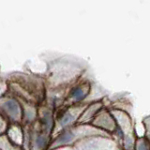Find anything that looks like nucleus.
I'll return each mask as SVG.
<instances>
[{"label":"nucleus","mask_w":150,"mask_h":150,"mask_svg":"<svg viewBox=\"0 0 150 150\" xmlns=\"http://www.w3.org/2000/svg\"><path fill=\"white\" fill-rule=\"evenodd\" d=\"M71 120H72V115L68 114V115H65V117L62 119V121H61V124H62V125H66V124H68L69 122H70Z\"/></svg>","instance_id":"obj_3"},{"label":"nucleus","mask_w":150,"mask_h":150,"mask_svg":"<svg viewBox=\"0 0 150 150\" xmlns=\"http://www.w3.org/2000/svg\"><path fill=\"white\" fill-rule=\"evenodd\" d=\"M71 139H72V135L70 133H67V134L63 135L62 137L59 139V141L60 142H63V143H67V142H69Z\"/></svg>","instance_id":"obj_2"},{"label":"nucleus","mask_w":150,"mask_h":150,"mask_svg":"<svg viewBox=\"0 0 150 150\" xmlns=\"http://www.w3.org/2000/svg\"><path fill=\"white\" fill-rule=\"evenodd\" d=\"M72 95H73L74 98H82V96H83V90H82V89H75V90L73 91Z\"/></svg>","instance_id":"obj_4"},{"label":"nucleus","mask_w":150,"mask_h":150,"mask_svg":"<svg viewBox=\"0 0 150 150\" xmlns=\"http://www.w3.org/2000/svg\"><path fill=\"white\" fill-rule=\"evenodd\" d=\"M5 108H6V110L9 112V114H11L13 115H18V112H19L18 105L12 100H8L5 103Z\"/></svg>","instance_id":"obj_1"},{"label":"nucleus","mask_w":150,"mask_h":150,"mask_svg":"<svg viewBox=\"0 0 150 150\" xmlns=\"http://www.w3.org/2000/svg\"><path fill=\"white\" fill-rule=\"evenodd\" d=\"M139 150H147V149H146V147H145L144 144H141L139 145Z\"/></svg>","instance_id":"obj_5"}]
</instances>
